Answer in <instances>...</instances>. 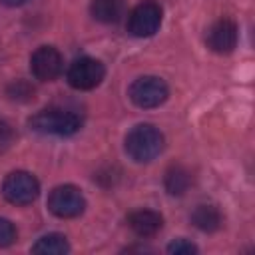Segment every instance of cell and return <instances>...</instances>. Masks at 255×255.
Here are the masks:
<instances>
[{"label": "cell", "instance_id": "obj_3", "mask_svg": "<svg viewBox=\"0 0 255 255\" xmlns=\"http://www.w3.org/2000/svg\"><path fill=\"white\" fill-rule=\"evenodd\" d=\"M167 84L157 76H141L129 86V100L143 110L157 108L167 100Z\"/></svg>", "mask_w": 255, "mask_h": 255}, {"label": "cell", "instance_id": "obj_2", "mask_svg": "<svg viewBox=\"0 0 255 255\" xmlns=\"http://www.w3.org/2000/svg\"><path fill=\"white\" fill-rule=\"evenodd\" d=\"M30 128L46 135H74L82 128V120L76 112L64 108H50L30 118Z\"/></svg>", "mask_w": 255, "mask_h": 255}, {"label": "cell", "instance_id": "obj_16", "mask_svg": "<svg viewBox=\"0 0 255 255\" xmlns=\"http://www.w3.org/2000/svg\"><path fill=\"white\" fill-rule=\"evenodd\" d=\"M16 241V229L12 225V221L0 217V247H8Z\"/></svg>", "mask_w": 255, "mask_h": 255}, {"label": "cell", "instance_id": "obj_7", "mask_svg": "<svg viewBox=\"0 0 255 255\" xmlns=\"http://www.w3.org/2000/svg\"><path fill=\"white\" fill-rule=\"evenodd\" d=\"M161 6L155 2H141L137 4L128 20V32L135 38L153 36L161 26Z\"/></svg>", "mask_w": 255, "mask_h": 255}, {"label": "cell", "instance_id": "obj_13", "mask_svg": "<svg viewBox=\"0 0 255 255\" xmlns=\"http://www.w3.org/2000/svg\"><path fill=\"white\" fill-rule=\"evenodd\" d=\"M163 185L169 195H183L191 185V173L183 165H171L165 171Z\"/></svg>", "mask_w": 255, "mask_h": 255}, {"label": "cell", "instance_id": "obj_17", "mask_svg": "<svg viewBox=\"0 0 255 255\" xmlns=\"http://www.w3.org/2000/svg\"><path fill=\"white\" fill-rule=\"evenodd\" d=\"M167 251L173 255H191V253H197V247L187 239H175L167 245Z\"/></svg>", "mask_w": 255, "mask_h": 255}, {"label": "cell", "instance_id": "obj_8", "mask_svg": "<svg viewBox=\"0 0 255 255\" xmlns=\"http://www.w3.org/2000/svg\"><path fill=\"white\" fill-rule=\"evenodd\" d=\"M64 60L54 46H40L30 58V70L36 80L52 82L62 74Z\"/></svg>", "mask_w": 255, "mask_h": 255}, {"label": "cell", "instance_id": "obj_1", "mask_svg": "<svg viewBox=\"0 0 255 255\" xmlns=\"http://www.w3.org/2000/svg\"><path fill=\"white\" fill-rule=\"evenodd\" d=\"M163 149V133L151 124H139L126 135V151L137 163L155 159Z\"/></svg>", "mask_w": 255, "mask_h": 255}, {"label": "cell", "instance_id": "obj_4", "mask_svg": "<svg viewBox=\"0 0 255 255\" xmlns=\"http://www.w3.org/2000/svg\"><path fill=\"white\" fill-rule=\"evenodd\" d=\"M40 193L38 179L28 171H12L2 183V195L14 205H28Z\"/></svg>", "mask_w": 255, "mask_h": 255}, {"label": "cell", "instance_id": "obj_10", "mask_svg": "<svg viewBox=\"0 0 255 255\" xmlns=\"http://www.w3.org/2000/svg\"><path fill=\"white\" fill-rule=\"evenodd\" d=\"M128 225L135 235L151 237L161 229L163 217L157 211H151V209H137V211L128 215Z\"/></svg>", "mask_w": 255, "mask_h": 255}, {"label": "cell", "instance_id": "obj_19", "mask_svg": "<svg viewBox=\"0 0 255 255\" xmlns=\"http://www.w3.org/2000/svg\"><path fill=\"white\" fill-rule=\"evenodd\" d=\"M6 6H20V4H24L26 0H2Z\"/></svg>", "mask_w": 255, "mask_h": 255}, {"label": "cell", "instance_id": "obj_18", "mask_svg": "<svg viewBox=\"0 0 255 255\" xmlns=\"http://www.w3.org/2000/svg\"><path fill=\"white\" fill-rule=\"evenodd\" d=\"M12 139H14V129H12V126H10L8 122L0 120V149L8 147V145L12 143Z\"/></svg>", "mask_w": 255, "mask_h": 255}, {"label": "cell", "instance_id": "obj_9", "mask_svg": "<svg viewBox=\"0 0 255 255\" xmlns=\"http://www.w3.org/2000/svg\"><path fill=\"white\" fill-rule=\"evenodd\" d=\"M239 40L237 24L229 18H221L207 30V46L217 54H229L235 50Z\"/></svg>", "mask_w": 255, "mask_h": 255}, {"label": "cell", "instance_id": "obj_15", "mask_svg": "<svg viewBox=\"0 0 255 255\" xmlns=\"http://www.w3.org/2000/svg\"><path fill=\"white\" fill-rule=\"evenodd\" d=\"M6 96L14 102H30L34 98V88L26 80H14L6 86Z\"/></svg>", "mask_w": 255, "mask_h": 255}, {"label": "cell", "instance_id": "obj_5", "mask_svg": "<svg viewBox=\"0 0 255 255\" xmlns=\"http://www.w3.org/2000/svg\"><path fill=\"white\" fill-rule=\"evenodd\" d=\"M106 76V68L100 60L94 58H78L68 68V84L76 90H94L102 84Z\"/></svg>", "mask_w": 255, "mask_h": 255}, {"label": "cell", "instance_id": "obj_14", "mask_svg": "<svg viewBox=\"0 0 255 255\" xmlns=\"http://www.w3.org/2000/svg\"><path fill=\"white\" fill-rule=\"evenodd\" d=\"M68 249H70L68 239L60 233H48L32 245V253H42V255H62L68 253Z\"/></svg>", "mask_w": 255, "mask_h": 255}, {"label": "cell", "instance_id": "obj_11", "mask_svg": "<svg viewBox=\"0 0 255 255\" xmlns=\"http://www.w3.org/2000/svg\"><path fill=\"white\" fill-rule=\"evenodd\" d=\"M221 213L215 205H197L191 213V223L205 233L217 231L221 227Z\"/></svg>", "mask_w": 255, "mask_h": 255}, {"label": "cell", "instance_id": "obj_6", "mask_svg": "<svg viewBox=\"0 0 255 255\" xmlns=\"http://www.w3.org/2000/svg\"><path fill=\"white\" fill-rule=\"evenodd\" d=\"M48 207L56 217L70 219V217H78L84 211L86 199H84V195L78 187L58 185V187L52 189V193L48 197Z\"/></svg>", "mask_w": 255, "mask_h": 255}, {"label": "cell", "instance_id": "obj_12", "mask_svg": "<svg viewBox=\"0 0 255 255\" xmlns=\"http://www.w3.org/2000/svg\"><path fill=\"white\" fill-rule=\"evenodd\" d=\"M90 12L98 22L104 24L118 22L124 12V0H92Z\"/></svg>", "mask_w": 255, "mask_h": 255}]
</instances>
